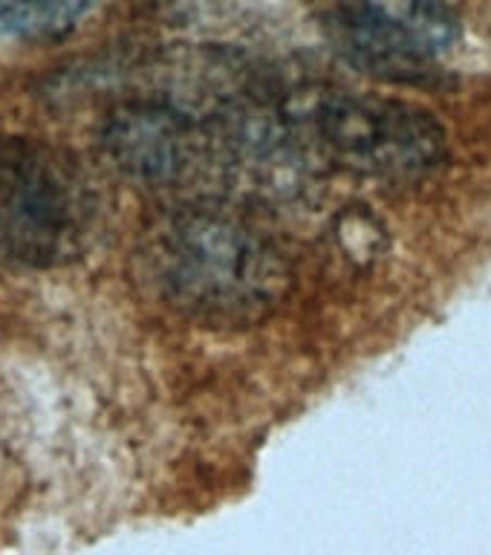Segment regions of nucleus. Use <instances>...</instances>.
Segmentation results:
<instances>
[{
	"label": "nucleus",
	"instance_id": "f257e3e1",
	"mask_svg": "<svg viewBox=\"0 0 491 555\" xmlns=\"http://www.w3.org/2000/svg\"><path fill=\"white\" fill-rule=\"evenodd\" d=\"M137 267L156 301L215 327H249L286 301L293 267L249 215L220 199H191L151 217Z\"/></svg>",
	"mask_w": 491,
	"mask_h": 555
},
{
	"label": "nucleus",
	"instance_id": "f03ea898",
	"mask_svg": "<svg viewBox=\"0 0 491 555\" xmlns=\"http://www.w3.org/2000/svg\"><path fill=\"white\" fill-rule=\"evenodd\" d=\"M102 220L93 173L73 151L35 137H0V258L33 269L73 263Z\"/></svg>",
	"mask_w": 491,
	"mask_h": 555
},
{
	"label": "nucleus",
	"instance_id": "7ed1b4c3",
	"mask_svg": "<svg viewBox=\"0 0 491 555\" xmlns=\"http://www.w3.org/2000/svg\"><path fill=\"white\" fill-rule=\"evenodd\" d=\"M310 142L330 163L385 182H414L445 159L449 139L419 104L364 93H327L303 113Z\"/></svg>",
	"mask_w": 491,
	"mask_h": 555
},
{
	"label": "nucleus",
	"instance_id": "20e7f679",
	"mask_svg": "<svg viewBox=\"0 0 491 555\" xmlns=\"http://www.w3.org/2000/svg\"><path fill=\"white\" fill-rule=\"evenodd\" d=\"M333 50L393 85H431L437 61L457 43L460 15L445 3H336L319 12Z\"/></svg>",
	"mask_w": 491,
	"mask_h": 555
},
{
	"label": "nucleus",
	"instance_id": "39448f33",
	"mask_svg": "<svg viewBox=\"0 0 491 555\" xmlns=\"http://www.w3.org/2000/svg\"><path fill=\"white\" fill-rule=\"evenodd\" d=\"M107 163L147 189H168L194 171L206 156V130L197 116L159 95L137 93L111 104L95 128Z\"/></svg>",
	"mask_w": 491,
	"mask_h": 555
},
{
	"label": "nucleus",
	"instance_id": "423d86ee",
	"mask_svg": "<svg viewBox=\"0 0 491 555\" xmlns=\"http://www.w3.org/2000/svg\"><path fill=\"white\" fill-rule=\"evenodd\" d=\"M87 12V3H0V33L21 38H59Z\"/></svg>",
	"mask_w": 491,
	"mask_h": 555
}]
</instances>
